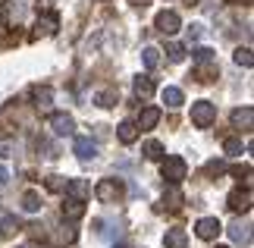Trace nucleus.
I'll use <instances>...</instances> for the list:
<instances>
[{
    "label": "nucleus",
    "mask_w": 254,
    "mask_h": 248,
    "mask_svg": "<svg viewBox=\"0 0 254 248\" xmlns=\"http://www.w3.org/2000/svg\"><path fill=\"white\" fill-rule=\"evenodd\" d=\"M213 120H217V104H210V101H194L191 104V123L198 129H210Z\"/></svg>",
    "instance_id": "f257e3e1"
},
{
    "label": "nucleus",
    "mask_w": 254,
    "mask_h": 248,
    "mask_svg": "<svg viewBox=\"0 0 254 248\" xmlns=\"http://www.w3.org/2000/svg\"><path fill=\"white\" fill-rule=\"evenodd\" d=\"M160 173H163V179H167L170 185H179L185 179V173H189V166H185L182 157H167L163 166H160Z\"/></svg>",
    "instance_id": "f03ea898"
},
{
    "label": "nucleus",
    "mask_w": 254,
    "mask_h": 248,
    "mask_svg": "<svg viewBox=\"0 0 254 248\" xmlns=\"http://www.w3.org/2000/svg\"><path fill=\"white\" fill-rule=\"evenodd\" d=\"M123 192H126V188H123V182H120V179H101V182H97V188H94V195L101 198V201H107V204L120 201Z\"/></svg>",
    "instance_id": "7ed1b4c3"
},
{
    "label": "nucleus",
    "mask_w": 254,
    "mask_h": 248,
    "mask_svg": "<svg viewBox=\"0 0 254 248\" xmlns=\"http://www.w3.org/2000/svg\"><path fill=\"white\" fill-rule=\"evenodd\" d=\"M223 230V223L217 220V217H201L198 226H194V233H198V239H217Z\"/></svg>",
    "instance_id": "20e7f679"
},
{
    "label": "nucleus",
    "mask_w": 254,
    "mask_h": 248,
    "mask_svg": "<svg viewBox=\"0 0 254 248\" xmlns=\"http://www.w3.org/2000/svg\"><path fill=\"white\" fill-rule=\"evenodd\" d=\"M229 207L236 214H248L251 211V188L245 185V188H236V192L229 195Z\"/></svg>",
    "instance_id": "39448f33"
},
{
    "label": "nucleus",
    "mask_w": 254,
    "mask_h": 248,
    "mask_svg": "<svg viewBox=\"0 0 254 248\" xmlns=\"http://www.w3.org/2000/svg\"><path fill=\"white\" fill-rule=\"evenodd\" d=\"M154 25L160 28L163 35H173V32H179V16L173 13V9H163V13H157V19H154Z\"/></svg>",
    "instance_id": "423d86ee"
},
{
    "label": "nucleus",
    "mask_w": 254,
    "mask_h": 248,
    "mask_svg": "<svg viewBox=\"0 0 254 248\" xmlns=\"http://www.w3.org/2000/svg\"><path fill=\"white\" fill-rule=\"evenodd\" d=\"M51 129L57 135H72V129H75V120L69 113H54L51 116Z\"/></svg>",
    "instance_id": "0eeeda50"
},
{
    "label": "nucleus",
    "mask_w": 254,
    "mask_h": 248,
    "mask_svg": "<svg viewBox=\"0 0 254 248\" xmlns=\"http://www.w3.org/2000/svg\"><path fill=\"white\" fill-rule=\"evenodd\" d=\"M201 66L194 69V79H198V82H213V79L220 76V66L213 63V60H198Z\"/></svg>",
    "instance_id": "6e6552de"
},
{
    "label": "nucleus",
    "mask_w": 254,
    "mask_h": 248,
    "mask_svg": "<svg viewBox=\"0 0 254 248\" xmlns=\"http://www.w3.org/2000/svg\"><path fill=\"white\" fill-rule=\"evenodd\" d=\"M54 32H57V16L51 13V16H44V19H38V22H35L32 38H51Z\"/></svg>",
    "instance_id": "1a4fd4ad"
},
{
    "label": "nucleus",
    "mask_w": 254,
    "mask_h": 248,
    "mask_svg": "<svg viewBox=\"0 0 254 248\" xmlns=\"http://www.w3.org/2000/svg\"><path fill=\"white\" fill-rule=\"evenodd\" d=\"M75 154H79L82 161H91V157L97 154V145L91 142V138H85V135H79V138H75Z\"/></svg>",
    "instance_id": "9d476101"
},
{
    "label": "nucleus",
    "mask_w": 254,
    "mask_h": 248,
    "mask_svg": "<svg viewBox=\"0 0 254 248\" xmlns=\"http://www.w3.org/2000/svg\"><path fill=\"white\" fill-rule=\"evenodd\" d=\"M116 135H120V142H123V145H132L135 138H138V126H135L132 120H126V123L116 126Z\"/></svg>",
    "instance_id": "9b49d317"
},
{
    "label": "nucleus",
    "mask_w": 254,
    "mask_h": 248,
    "mask_svg": "<svg viewBox=\"0 0 254 248\" xmlns=\"http://www.w3.org/2000/svg\"><path fill=\"white\" fill-rule=\"evenodd\" d=\"M157 123H160V110H157V107H144L135 126H138V129H154Z\"/></svg>",
    "instance_id": "f8f14e48"
},
{
    "label": "nucleus",
    "mask_w": 254,
    "mask_h": 248,
    "mask_svg": "<svg viewBox=\"0 0 254 248\" xmlns=\"http://www.w3.org/2000/svg\"><path fill=\"white\" fill-rule=\"evenodd\" d=\"M63 217H66V220H79V217H85V204L75 201V198L63 201Z\"/></svg>",
    "instance_id": "ddd939ff"
},
{
    "label": "nucleus",
    "mask_w": 254,
    "mask_h": 248,
    "mask_svg": "<svg viewBox=\"0 0 254 248\" xmlns=\"http://www.w3.org/2000/svg\"><path fill=\"white\" fill-rule=\"evenodd\" d=\"M163 242H167V248H189V239H185V230H167V236H163Z\"/></svg>",
    "instance_id": "4468645a"
},
{
    "label": "nucleus",
    "mask_w": 254,
    "mask_h": 248,
    "mask_svg": "<svg viewBox=\"0 0 254 248\" xmlns=\"http://www.w3.org/2000/svg\"><path fill=\"white\" fill-rule=\"evenodd\" d=\"M154 88H157V85H154L151 76H138V79H135V94H138V97H151Z\"/></svg>",
    "instance_id": "2eb2a0df"
},
{
    "label": "nucleus",
    "mask_w": 254,
    "mask_h": 248,
    "mask_svg": "<svg viewBox=\"0 0 254 248\" xmlns=\"http://www.w3.org/2000/svg\"><path fill=\"white\" fill-rule=\"evenodd\" d=\"M232 123H236L239 129H251V123H254V110H251V107H242V110L232 113Z\"/></svg>",
    "instance_id": "dca6fc26"
},
{
    "label": "nucleus",
    "mask_w": 254,
    "mask_h": 248,
    "mask_svg": "<svg viewBox=\"0 0 254 248\" xmlns=\"http://www.w3.org/2000/svg\"><path fill=\"white\" fill-rule=\"evenodd\" d=\"M32 97H35V104L38 107H44V110H47V107H51V97H54V91H51V88H41V85H35L32 88Z\"/></svg>",
    "instance_id": "f3484780"
},
{
    "label": "nucleus",
    "mask_w": 254,
    "mask_h": 248,
    "mask_svg": "<svg viewBox=\"0 0 254 248\" xmlns=\"http://www.w3.org/2000/svg\"><path fill=\"white\" fill-rule=\"evenodd\" d=\"M163 104H167V107H182L185 104V97H182V91H179V88H163Z\"/></svg>",
    "instance_id": "a211bd4d"
},
{
    "label": "nucleus",
    "mask_w": 254,
    "mask_h": 248,
    "mask_svg": "<svg viewBox=\"0 0 254 248\" xmlns=\"http://www.w3.org/2000/svg\"><path fill=\"white\" fill-rule=\"evenodd\" d=\"M66 192H69L75 201H82V198L88 195V182H82V179H69V182H66Z\"/></svg>",
    "instance_id": "6ab92c4d"
},
{
    "label": "nucleus",
    "mask_w": 254,
    "mask_h": 248,
    "mask_svg": "<svg viewBox=\"0 0 254 248\" xmlns=\"http://www.w3.org/2000/svg\"><path fill=\"white\" fill-rule=\"evenodd\" d=\"M182 201H185V198H182V192H179V188H170V192L167 195H163V204H167L170 207V211H179V207H182Z\"/></svg>",
    "instance_id": "aec40b11"
},
{
    "label": "nucleus",
    "mask_w": 254,
    "mask_h": 248,
    "mask_svg": "<svg viewBox=\"0 0 254 248\" xmlns=\"http://www.w3.org/2000/svg\"><path fill=\"white\" fill-rule=\"evenodd\" d=\"M144 157H148V161H160V157H163V145L157 142V138L144 142Z\"/></svg>",
    "instance_id": "412c9836"
},
{
    "label": "nucleus",
    "mask_w": 254,
    "mask_h": 248,
    "mask_svg": "<svg viewBox=\"0 0 254 248\" xmlns=\"http://www.w3.org/2000/svg\"><path fill=\"white\" fill-rule=\"evenodd\" d=\"M22 207H25L28 214L41 211V198H38V192H25V195H22Z\"/></svg>",
    "instance_id": "4be33fe9"
},
{
    "label": "nucleus",
    "mask_w": 254,
    "mask_h": 248,
    "mask_svg": "<svg viewBox=\"0 0 254 248\" xmlns=\"http://www.w3.org/2000/svg\"><path fill=\"white\" fill-rule=\"evenodd\" d=\"M157 60H160V51H157V47H144V51H141V63L148 66V69L157 66Z\"/></svg>",
    "instance_id": "5701e85b"
},
{
    "label": "nucleus",
    "mask_w": 254,
    "mask_h": 248,
    "mask_svg": "<svg viewBox=\"0 0 254 248\" xmlns=\"http://www.w3.org/2000/svg\"><path fill=\"white\" fill-rule=\"evenodd\" d=\"M66 182H69V179H63V176H47V179H44V185L51 188V192H63Z\"/></svg>",
    "instance_id": "b1692460"
},
{
    "label": "nucleus",
    "mask_w": 254,
    "mask_h": 248,
    "mask_svg": "<svg viewBox=\"0 0 254 248\" xmlns=\"http://www.w3.org/2000/svg\"><path fill=\"white\" fill-rule=\"evenodd\" d=\"M94 101H97V107H113V104H116V91H110V88H107V91H101Z\"/></svg>",
    "instance_id": "393cba45"
},
{
    "label": "nucleus",
    "mask_w": 254,
    "mask_h": 248,
    "mask_svg": "<svg viewBox=\"0 0 254 248\" xmlns=\"http://www.w3.org/2000/svg\"><path fill=\"white\" fill-rule=\"evenodd\" d=\"M236 63H239V66H248V69H251L254 57H251V51H248V47H239V51H236Z\"/></svg>",
    "instance_id": "a878e982"
},
{
    "label": "nucleus",
    "mask_w": 254,
    "mask_h": 248,
    "mask_svg": "<svg viewBox=\"0 0 254 248\" xmlns=\"http://www.w3.org/2000/svg\"><path fill=\"white\" fill-rule=\"evenodd\" d=\"M167 54H170V60H173V63H179L182 57H185V47L173 41V44H167Z\"/></svg>",
    "instance_id": "bb28decb"
},
{
    "label": "nucleus",
    "mask_w": 254,
    "mask_h": 248,
    "mask_svg": "<svg viewBox=\"0 0 254 248\" xmlns=\"http://www.w3.org/2000/svg\"><path fill=\"white\" fill-rule=\"evenodd\" d=\"M72 239H75V230H72V226H60V233H57V242L66 245V242H72Z\"/></svg>",
    "instance_id": "cd10ccee"
},
{
    "label": "nucleus",
    "mask_w": 254,
    "mask_h": 248,
    "mask_svg": "<svg viewBox=\"0 0 254 248\" xmlns=\"http://www.w3.org/2000/svg\"><path fill=\"white\" fill-rule=\"evenodd\" d=\"M223 151L226 154H242V142L239 138H226V142H223Z\"/></svg>",
    "instance_id": "c85d7f7f"
},
{
    "label": "nucleus",
    "mask_w": 254,
    "mask_h": 248,
    "mask_svg": "<svg viewBox=\"0 0 254 248\" xmlns=\"http://www.w3.org/2000/svg\"><path fill=\"white\" fill-rule=\"evenodd\" d=\"M232 176H236V179H245V185L251 188V182H248V176H251V166L245 164V166H232Z\"/></svg>",
    "instance_id": "c756f323"
},
{
    "label": "nucleus",
    "mask_w": 254,
    "mask_h": 248,
    "mask_svg": "<svg viewBox=\"0 0 254 248\" xmlns=\"http://www.w3.org/2000/svg\"><path fill=\"white\" fill-rule=\"evenodd\" d=\"M194 60H213V51H210V47H194Z\"/></svg>",
    "instance_id": "7c9ffc66"
},
{
    "label": "nucleus",
    "mask_w": 254,
    "mask_h": 248,
    "mask_svg": "<svg viewBox=\"0 0 254 248\" xmlns=\"http://www.w3.org/2000/svg\"><path fill=\"white\" fill-rule=\"evenodd\" d=\"M207 173H210V176H213V173H223V164H220V161H210V164H207Z\"/></svg>",
    "instance_id": "2f4dec72"
},
{
    "label": "nucleus",
    "mask_w": 254,
    "mask_h": 248,
    "mask_svg": "<svg viewBox=\"0 0 254 248\" xmlns=\"http://www.w3.org/2000/svg\"><path fill=\"white\" fill-rule=\"evenodd\" d=\"M189 35H191V38H201V35H204V25H191Z\"/></svg>",
    "instance_id": "473e14b6"
},
{
    "label": "nucleus",
    "mask_w": 254,
    "mask_h": 248,
    "mask_svg": "<svg viewBox=\"0 0 254 248\" xmlns=\"http://www.w3.org/2000/svg\"><path fill=\"white\" fill-rule=\"evenodd\" d=\"M132 3H135V6H148L151 0H132Z\"/></svg>",
    "instance_id": "72a5a7b5"
},
{
    "label": "nucleus",
    "mask_w": 254,
    "mask_h": 248,
    "mask_svg": "<svg viewBox=\"0 0 254 248\" xmlns=\"http://www.w3.org/2000/svg\"><path fill=\"white\" fill-rule=\"evenodd\" d=\"M189 3H198V0H189Z\"/></svg>",
    "instance_id": "f704fd0d"
},
{
    "label": "nucleus",
    "mask_w": 254,
    "mask_h": 248,
    "mask_svg": "<svg viewBox=\"0 0 254 248\" xmlns=\"http://www.w3.org/2000/svg\"><path fill=\"white\" fill-rule=\"evenodd\" d=\"M116 248H126V245H116Z\"/></svg>",
    "instance_id": "c9c22d12"
},
{
    "label": "nucleus",
    "mask_w": 254,
    "mask_h": 248,
    "mask_svg": "<svg viewBox=\"0 0 254 248\" xmlns=\"http://www.w3.org/2000/svg\"><path fill=\"white\" fill-rule=\"evenodd\" d=\"M220 248H226V245H220Z\"/></svg>",
    "instance_id": "e433bc0d"
},
{
    "label": "nucleus",
    "mask_w": 254,
    "mask_h": 248,
    "mask_svg": "<svg viewBox=\"0 0 254 248\" xmlns=\"http://www.w3.org/2000/svg\"><path fill=\"white\" fill-rule=\"evenodd\" d=\"M0 3H3V0H0Z\"/></svg>",
    "instance_id": "4c0bfd02"
}]
</instances>
